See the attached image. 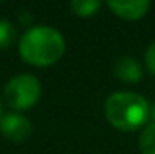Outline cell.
Returning <instances> with one entry per match:
<instances>
[{"mask_svg":"<svg viewBox=\"0 0 155 154\" xmlns=\"http://www.w3.org/2000/svg\"><path fill=\"white\" fill-rule=\"evenodd\" d=\"M20 56L35 67H50L64 55L66 43L56 28L48 25L33 27L20 38Z\"/></svg>","mask_w":155,"mask_h":154,"instance_id":"obj_1","label":"cell"},{"mask_svg":"<svg viewBox=\"0 0 155 154\" xmlns=\"http://www.w3.org/2000/svg\"><path fill=\"white\" fill-rule=\"evenodd\" d=\"M106 118L120 131H134L143 126L150 116V106L143 96L132 91H117L106 100Z\"/></svg>","mask_w":155,"mask_h":154,"instance_id":"obj_2","label":"cell"},{"mask_svg":"<svg viewBox=\"0 0 155 154\" xmlns=\"http://www.w3.org/2000/svg\"><path fill=\"white\" fill-rule=\"evenodd\" d=\"M5 101L13 109L23 111L36 104L41 96V85L33 75L21 73L17 75L5 85Z\"/></svg>","mask_w":155,"mask_h":154,"instance_id":"obj_3","label":"cell"},{"mask_svg":"<svg viewBox=\"0 0 155 154\" xmlns=\"http://www.w3.org/2000/svg\"><path fill=\"white\" fill-rule=\"evenodd\" d=\"M31 129L33 128L28 118L18 115V113H10V115L0 118V131L7 139L13 142H23L25 139H28Z\"/></svg>","mask_w":155,"mask_h":154,"instance_id":"obj_4","label":"cell"},{"mask_svg":"<svg viewBox=\"0 0 155 154\" xmlns=\"http://www.w3.org/2000/svg\"><path fill=\"white\" fill-rule=\"evenodd\" d=\"M107 7L117 17L124 20H139L149 12L150 2L149 0H134V2H120V0H110Z\"/></svg>","mask_w":155,"mask_h":154,"instance_id":"obj_5","label":"cell"},{"mask_svg":"<svg viewBox=\"0 0 155 154\" xmlns=\"http://www.w3.org/2000/svg\"><path fill=\"white\" fill-rule=\"evenodd\" d=\"M114 75L127 83H137L142 78V67L135 58L120 56L114 63Z\"/></svg>","mask_w":155,"mask_h":154,"instance_id":"obj_6","label":"cell"},{"mask_svg":"<svg viewBox=\"0 0 155 154\" xmlns=\"http://www.w3.org/2000/svg\"><path fill=\"white\" fill-rule=\"evenodd\" d=\"M139 149L142 154H155V123L147 124L139 136Z\"/></svg>","mask_w":155,"mask_h":154,"instance_id":"obj_7","label":"cell"},{"mask_svg":"<svg viewBox=\"0 0 155 154\" xmlns=\"http://www.w3.org/2000/svg\"><path fill=\"white\" fill-rule=\"evenodd\" d=\"M102 3L97 0H73L69 3L73 13L78 17H93L99 9H101Z\"/></svg>","mask_w":155,"mask_h":154,"instance_id":"obj_8","label":"cell"},{"mask_svg":"<svg viewBox=\"0 0 155 154\" xmlns=\"http://www.w3.org/2000/svg\"><path fill=\"white\" fill-rule=\"evenodd\" d=\"M17 38V30L8 20H0V48H8Z\"/></svg>","mask_w":155,"mask_h":154,"instance_id":"obj_9","label":"cell"},{"mask_svg":"<svg viewBox=\"0 0 155 154\" xmlns=\"http://www.w3.org/2000/svg\"><path fill=\"white\" fill-rule=\"evenodd\" d=\"M145 63H147V68L155 75V42L150 43V46L147 48V53H145Z\"/></svg>","mask_w":155,"mask_h":154,"instance_id":"obj_10","label":"cell"},{"mask_svg":"<svg viewBox=\"0 0 155 154\" xmlns=\"http://www.w3.org/2000/svg\"><path fill=\"white\" fill-rule=\"evenodd\" d=\"M150 118H152L153 123H155V104L152 106V108H150Z\"/></svg>","mask_w":155,"mask_h":154,"instance_id":"obj_11","label":"cell"},{"mask_svg":"<svg viewBox=\"0 0 155 154\" xmlns=\"http://www.w3.org/2000/svg\"><path fill=\"white\" fill-rule=\"evenodd\" d=\"M0 116H2V104H0Z\"/></svg>","mask_w":155,"mask_h":154,"instance_id":"obj_12","label":"cell"}]
</instances>
